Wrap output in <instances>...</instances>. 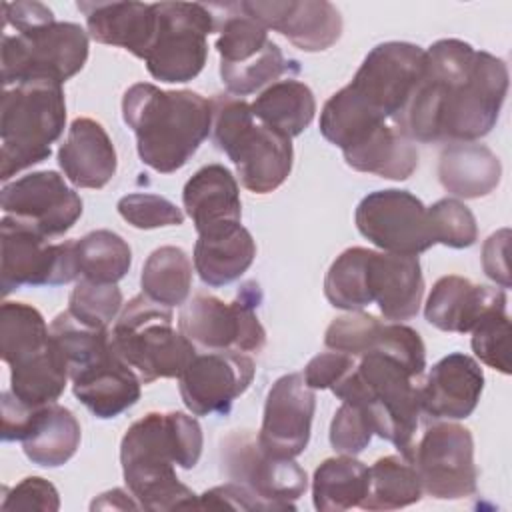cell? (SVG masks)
<instances>
[{
	"label": "cell",
	"mask_w": 512,
	"mask_h": 512,
	"mask_svg": "<svg viewBox=\"0 0 512 512\" xmlns=\"http://www.w3.org/2000/svg\"><path fill=\"white\" fill-rule=\"evenodd\" d=\"M506 92L502 58L444 38L426 50L422 76L392 122L412 142H474L496 126Z\"/></svg>",
	"instance_id": "cell-1"
},
{
	"label": "cell",
	"mask_w": 512,
	"mask_h": 512,
	"mask_svg": "<svg viewBox=\"0 0 512 512\" xmlns=\"http://www.w3.org/2000/svg\"><path fill=\"white\" fill-rule=\"evenodd\" d=\"M204 446L202 428L184 412H148L120 442V464L132 498L144 510L198 508V496L180 482L174 466L190 470Z\"/></svg>",
	"instance_id": "cell-2"
},
{
	"label": "cell",
	"mask_w": 512,
	"mask_h": 512,
	"mask_svg": "<svg viewBox=\"0 0 512 512\" xmlns=\"http://www.w3.org/2000/svg\"><path fill=\"white\" fill-rule=\"evenodd\" d=\"M426 50L410 42L374 46L352 82L334 92L320 112L322 136L340 150L394 120L406 106L424 70Z\"/></svg>",
	"instance_id": "cell-3"
},
{
	"label": "cell",
	"mask_w": 512,
	"mask_h": 512,
	"mask_svg": "<svg viewBox=\"0 0 512 512\" xmlns=\"http://www.w3.org/2000/svg\"><path fill=\"white\" fill-rule=\"evenodd\" d=\"M122 118L136 136L140 160L160 174L180 170L212 130V106L204 96L148 82L124 92Z\"/></svg>",
	"instance_id": "cell-4"
},
{
	"label": "cell",
	"mask_w": 512,
	"mask_h": 512,
	"mask_svg": "<svg viewBox=\"0 0 512 512\" xmlns=\"http://www.w3.org/2000/svg\"><path fill=\"white\" fill-rule=\"evenodd\" d=\"M418 374L384 352H366L354 368L332 388L342 402L360 404L374 434L392 442L406 460H412L414 434L420 416Z\"/></svg>",
	"instance_id": "cell-5"
},
{
	"label": "cell",
	"mask_w": 512,
	"mask_h": 512,
	"mask_svg": "<svg viewBox=\"0 0 512 512\" xmlns=\"http://www.w3.org/2000/svg\"><path fill=\"white\" fill-rule=\"evenodd\" d=\"M210 106L214 144L234 162L242 186L254 194L282 186L294 164L290 138L258 122L242 98L216 94Z\"/></svg>",
	"instance_id": "cell-6"
},
{
	"label": "cell",
	"mask_w": 512,
	"mask_h": 512,
	"mask_svg": "<svg viewBox=\"0 0 512 512\" xmlns=\"http://www.w3.org/2000/svg\"><path fill=\"white\" fill-rule=\"evenodd\" d=\"M66 124L62 84L32 80L4 88L0 112V178L44 162Z\"/></svg>",
	"instance_id": "cell-7"
},
{
	"label": "cell",
	"mask_w": 512,
	"mask_h": 512,
	"mask_svg": "<svg viewBox=\"0 0 512 512\" xmlns=\"http://www.w3.org/2000/svg\"><path fill=\"white\" fill-rule=\"evenodd\" d=\"M172 320V308L140 294L122 306L112 326V348L142 384L180 378L196 354V346L174 330Z\"/></svg>",
	"instance_id": "cell-8"
},
{
	"label": "cell",
	"mask_w": 512,
	"mask_h": 512,
	"mask_svg": "<svg viewBox=\"0 0 512 512\" xmlns=\"http://www.w3.org/2000/svg\"><path fill=\"white\" fill-rule=\"evenodd\" d=\"M208 6L220 32L216 40L220 76L230 94L242 98L278 82L284 74L292 78L300 72L298 62L284 58L278 44L268 38V30L246 14L240 2Z\"/></svg>",
	"instance_id": "cell-9"
},
{
	"label": "cell",
	"mask_w": 512,
	"mask_h": 512,
	"mask_svg": "<svg viewBox=\"0 0 512 512\" xmlns=\"http://www.w3.org/2000/svg\"><path fill=\"white\" fill-rule=\"evenodd\" d=\"M88 60V34L74 22H48L2 36L4 88L32 80L64 84Z\"/></svg>",
	"instance_id": "cell-10"
},
{
	"label": "cell",
	"mask_w": 512,
	"mask_h": 512,
	"mask_svg": "<svg viewBox=\"0 0 512 512\" xmlns=\"http://www.w3.org/2000/svg\"><path fill=\"white\" fill-rule=\"evenodd\" d=\"M156 32L144 56L154 80L176 84L196 78L208 58V34L216 20L206 4L156 2Z\"/></svg>",
	"instance_id": "cell-11"
},
{
	"label": "cell",
	"mask_w": 512,
	"mask_h": 512,
	"mask_svg": "<svg viewBox=\"0 0 512 512\" xmlns=\"http://www.w3.org/2000/svg\"><path fill=\"white\" fill-rule=\"evenodd\" d=\"M258 300L260 292L252 282L234 302L200 292L182 304L178 328L194 346L204 350L260 352L266 344V330L256 316Z\"/></svg>",
	"instance_id": "cell-12"
},
{
	"label": "cell",
	"mask_w": 512,
	"mask_h": 512,
	"mask_svg": "<svg viewBox=\"0 0 512 512\" xmlns=\"http://www.w3.org/2000/svg\"><path fill=\"white\" fill-rule=\"evenodd\" d=\"M74 240L50 244L48 238L12 216L0 220L2 296L20 286H60L78 280Z\"/></svg>",
	"instance_id": "cell-13"
},
{
	"label": "cell",
	"mask_w": 512,
	"mask_h": 512,
	"mask_svg": "<svg viewBox=\"0 0 512 512\" xmlns=\"http://www.w3.org/2000/svg\"><path fill=\"white\" fill-rule=\"evenodd\" d=\"M358 232L382 252L418 256L436 244L428 208L408 190H376L356 206Z\"/></svg>",
	"instance_id": "cell-14"
},
{
	"label": "cell",
	"mask_w": 512,
	"mask_h": 512,
	"mask_svg": "<svg viewBox=\"0 0 512 512\" xmlns=\"http://www.w3.org/2000/svg\"><path fill=\"white\" fill-rule=\"evenodd\" d=\"M422 492L438 500H462L476 492L478 470L474 464V440L468 428L454 422H438L422 434L412 460Z\"/></svg>",
	"instance_id": "cell-15"
},
{
	"label": "cell",
	"mask_w": 512,
	"mask_h": 512,
	"mask_svg": "<svg viewBox=\"0 0 512 512\" xmlns=\"http://www.w3.org/2000/svg\"><path fill=\"white\" fill-rule=\"evenodd\" d=\"M222 466L232 482L252 490L256 496L294 510L308 488V476L294 458H278L264 452L250 430H234L222 440Z\"/></svg>",
	"instance_id": "cell-16"
},
{
	"label": "cell",
	"mask_w": 512,
	"mask_h": 512,
	"mask_svg": "<svg viewBox=\"0 0 512 512\" xmlns=\"http://www.w3.org/2000/svg\"><path fill=\"white\" fill-rule=\"evenodd\" d=\"M2 212L44 238L62 236L82 216V198L54 170L26 174L2 186Z\"/></svg>",
	"instance_id": "cell-17"
},
{
	"label": "cell",
	"mask_w": 512,
	"mask_h": 512,
	"mask_svg": "<svg viewBox=\"0 0 512 512\" xmlns=\"http://www.w3.org/2000/svg\"><path fill=\"white\" fill-rule=\"evenodd\" d=\"M256 374L254 360L244 352L206 350L194 354L180 374V396L194 416L228 414Z\"/></svg>",
	"instance_id": "cell-18"
},
{
	"label": "cell",
	"mask_w": 512,
	"mask_h": 512,
	"mask_svg": "<svg viewBox=\"0 0 512 512\" xmlns=\"http://www.w3.org/2000/svg\"><path fill=\"white\" fill-rule=\"evenodd\" d=\"M316 410L314 390L302 374L280 376L268 390L258 444L278 458L300 456L310 440Z\"/></svg>",
	"instance_id": "cell-19"
},
{
	"label": "cell",
	"mask_w": 512,
	"mask_h": 512,
	"mask_svg": "<svg viewBox=\"0 0 512 512\" xmlns=\"http://www.w3.org/2000/svg\"><path fill=\"white\" fill-rule=\"evenodd\" d=\"M240 4L266 30L282 34L304 52H322L336 44L342 34V16L326 0H256Z\"/></svg>",
	"instance_id": "cell-20"
},
{
	"label": "cell",
	"mask_w": 512,
	"mask_h": 512,
	"mask_svg": "<svg viewBox=\"0 0 512 512\" xmlns=\"http://www.w3.org/2000/svg\"><path fill=\"white\" fill-rule=\"evenodd\" d=\"M368 304H378L386 320L402 322L418 314L424 278L418 256L368 250L364 274Z\"/></svg>",
	"instance_id": "cell-21"
},
{
	"label": "cell",
	"mask_w": 512,
	"mask_h": 512,
	"mask_svg": "<svg viewBox=\"0 0 512 512\" xmlns=\"http://www.w3.org/2000/svg\"><path fill=\"white\" fill-rule=\"evenodd\" d=\"M484 390L480 364L462 352H452L438 360L424 384L418 388L420 410L432 418H468Z\"/></svg>",
	"instance_id": "cell-22"
},
{
	"label": "cell",
	"mask_w": 512,
	"mask_h": 512,
	"mask_svg": "<svg viewBox=\"0 0 512 512\" xmlns=\"http://www.w3.org/2000/svg\"><path fill=\"white\" fill-rule=\"evenodd\" d=\"M496 306H506L504 288L482 286L464 276L448 274L434 282L424 306V316L442 332L466 334Z\"/></svg>",
	"instance_id": "cell-23"
},
{
	"label": "cell",
	"mask_w": 512,
	"mask_h": 512,
	"mask_svg": "<svg viewBox=\"0 0 512 512\" xmlns=\"http://www.w3.org/2000/svg\"><path fill=\"white\" fill-rule=\"evenodd\" d=\"M58 164L76 188H104L116 174V148L104 126L92 118H76L58 150Z\"/></svg>",
	"instance_id": "cell-24"
},
{
	"label": "cell",
	"mask_w": 512,
	"mask_h": 512,
	"mask_svg": "<svg viewBox=\"0 0 512 512\" xmlns=\"http://www.w3.org/2000/svg\"><path fill=\"white\" fill-rule=\"evenodd\" d=\"M74 396L96 416L116 418L140 400L138 374L110 348L88 368L80 370L72 378Z\"/></svg>",
	"instance_id": "cell-25"
},
{
	"label": "cell",
	"mask_w": 512,
	"mask_h": 512,
	"mask_svg": "<svg viewBox=\"0 0 512 512\" xmlns=\"http://www.w3.org/2000/svg\"><path fill=\"white\" fill-rule=\"evenodd\" d=\"M76 6L86 16L88 32L96 42L124 48L144 60L156 32L154 4L78 2Z\"/></svg>",
	"instance_id": "cell-26"
},
{
	"label": "cell",
	"mask_w": 512,
	"mask_h": 512,
	"mask_svg": "<svg viewBox=\"0 0 512 512\" xmlns=\"http://www.w3.org/2000/svg\"><path fill=\"white\" fill-rule=\"evenodd\" d=\"M256 258V242L240 224L230 222L198 234L194 246V270L212 288L238 280Z\"/></svg>",
	"instance_id": "cell-27"
},
{
	"label": "cell",
	"mask_w": 512,
	"mask_h": 512,
	"mask_svg": "<svg viewBox=\"0 0 512 512\" xmlns=\"http://www.w3.org/2000/svg\"><path fill=\"white\" fill-rule=\"evenodd\" d=\"M182 204L196 232L242 220L238 182L222 164L202 166L184 184Z\"/></svg>",
	"instance_id": "cell-28"
},
{
	"label": "cell",
	"mask_w": 512,
	"mask_h": 512,
	"mask_svg": "<svg viewBox=\"0 0 512 512\" xmlns=\"http://www.w3.org/2000/svg\"><path fill=\"white\" fill-rule=\"evenodd\" d=\"M438 178L446 192L474 200L496 190L502 178V164L484 144L452 142L440 154Z\"/></svg>",
	"instance_id": "cell-29"
},
{
	"label": "cell",
	"mask_w": 512,
	"mask_h": 512,
	"mask_svg": "<svg viewBox=\"0 0 512 512\" xmlns=\"http://www.w3.org/2000/svg\"><path fill=\"white\" fill-rule=\"evenodd\" d=\"M80 422L60 404L36 408L24 436V454L32 464L42 468H56L66 464L80 446Z\"/></svg>",
	"instance_id": "cell-30"
},
{
	"label": "cell",
	"mask_w": 512,
	"mask_h": 512,
	"mask_svg": "<svg viewBox=\"0 0 512 512\" xmlns=\"http://www.w3.org/2000/svg\"><path fill=\"white\" fill-rule=\"evenodd\" d=\"M342 154L350 168L388 180H406L418 168V150L412 140L388 124H380Z\"/></svg>",
	"instance_id": "cell-31"
},
{
	"label": "cell",
	"mask_w": 512,
	"mask_h": 512,
	"mask_svg": "<svg viewBox=\"0 0 512 512\" xmlns=\"http://www.w3.org/2000/svg\"><path fill=\"white\" fill-rule=\"evenodd\" d=\"M250 108L258 122L292 140L314 120L316 100L304 82L284 78L266 86Z\"/></svg>",
	"instance_id": "cell-32"
},
{
	"label": "cell",
	"mask_w": 512,
	"mask_h": 512,
	"mask_svg": "<svg viewBox=\"0 0 512 512\" xmlns=\"http://www.w3.org/2000/svg\"><path fill=\"white\" fill-rule=\"evenodd\" d=\"M368 466L350 454L326 458L312 478V502L320 512H342L362 502Z\"/></svg>",
	"instance_id": "cell-33"
},
{
	"label": "cell",
	"mask_w": 512,
	"mask_h": 512,
	"mask_svg": "<svg viewBox=\"0 0 512 512\" xmlns=\"http://www.w3.org/2000/svg\"><path fill=\"white\" fill-rule=\"evenodd\" d=\"M422 498L416 468L404 456L378 458L368 468V488L358 504L364 510H398Z\"/></svg>",
	"instance_id": "cell-34"
},
{
	"label": "cell",
	"mask_w": 512,
	"mask_h": 512,
	"mask_svg": "<svg viewBox=\"0 0 512 512\" xmlns=\"http://www.w3.org/2000/svg\"><path fill=\"white\" fill-rule=\"evenodd\" d=\"M50 328L30 304L4 302L0 308V356L8 366H18L50 346Z\"/></svg>",
	"instance_id": "cell-35"
},
{
	"label": "cell",
	"mask_w": 512,
	"mask_h": 512,
	"mask_svg": "<svg viewBox=\"0 0 512 512\" xmlns=\"http://www.w3.org/2000/svg\"><path fill=\"white\" fill-rule=\"evenodd\" d=\"M142 294L174 308L188 300L192 288V260L178 246H160L144 262L140 274Z\"/></svg>",
	"instance_id": "cell-36"
},
{
	"label": "cell",
	"mask_w": 512,
	"mask_h": 512,
	"mask_svg": "<svg viewBox=\"0 0 512 512\" xmlns=\"http://www.w3.org/2000/svg\"><path fill=\"white\" fill-rule=\"evenodd\" d=\"M74 254L78 276L100 284L120 282L132 264L128 242L112 230H94L74 240Z\"/></svg>",
	"instance_id": "cell-37"
},
{
	"label": "cell",
	"mask_w": 512,
	"mask_h": 512,
	"mask_svg": "<svg viewBox=\"0 0 512 512\" xmlns=\"http://www.w3.org/2000/svg\"><path fill=\"white\" fill-rule=\"evenodd\" d=\"M50 336L60 348L62 356L68 364L70 378L80 370L94 364L102 358L110 348V332L92 328L80 320H76L68 310L60 312L50 324Z\"/></svg>",
	"instance_id": "cell-38"
},
{
	"label": "cell",
	"mask_w": 512,
	"mask_h": 512,
	"mask_svg": "<svg viewBox=\"0 0 512 512\" xmlns=\"http://www.w3.org/2000/svg\"><path fill=\"white\" fill-rule=\"evenodd\" d=\"M366 260H368V248L354 246V248H346L330 264L324 278V294L334 308L356 312L370 306L366 298V286H364Z\"/></svg>",
	"instance_id": "cell-39"
},
{
	"label": "cell",
	"mask_w": 512,
	"mask_h": 512,
	"mask_svg": "<svg viewBox=\"0 0 512 512\" xmlns=\"http://www.w3.org/2000/svg\"><path fill=\"white\" fill-rule=\"evenodd\" d=\"M120 310L122 292L116 284H100L80 278L68 298V312L76 320L100 330H108Z\"/></svg>",
	"instance_id": "cell-40"
},
{
	"label": "cell",
	"mask_w": 512,
	"mask_h": 512,
	"mask_svg": "<svg viewBox=\"0 0 512 512\" xmlns=\"http://www.w3.org/2000/svg\"><path fill=\"white\" fill-rule=\"evenodd\" d=\"M472 350L480 362L510 374V318L506 306L488 310L472 330Z\"/></svg>",
	"instance_id": "cell-41"
},
{
	"label": "cell",
	"mask_w": 512,
	"mask_h": 512,
	"mask_svg": "<svg viewBox=\"0 0 512 512\" xmlns=\"http://www.w3.org/2000/svg\"><path fill=\"white\" fill-rule=\"evenodd\" d=\"M436 244L448 248H468L478 240L476 218L466 204L456 198H442L428 208Z\"/></svg>",
	"instance_id": "cell-42"
},
{
	"label": "cell",
	"mask_w": 512,
	"mask_h": 512,
	"mask_svg": "<svg viewBox=\"0 0 512 512\" xmlns=\"http://www.w3.org/2000/svg\"><path fill=\"white\" fill-rule=\"evenodd\" d=\"M382 324L384 322H380L376 316L360 310L344 314L330 322L324 334V344L330 350L358 358L374 346Z\"/></svg>",
	"instance_id": "cell-43"
},
{
	"label": "cell",
	"mask_w": 512,
	"mask_h": 512,
	"mask_svg": "<svg viewBox=\"0 0 512 512\" xmlns=\"http://www.w3.org/2000/svg\"><path fill=\"white\" fill-rule=\"evenodd\" d=\"M118 214L138 230L164 226H180L184 212L164 196L148 192H132L118 200Z\"/></svg>",
	"instance_id": "cell-44"
},
{
	"label": "cell",
	"mask_w": 512,
	"mask_h": 512,
	"mask_svg": "<svg viewBox=\"0 0 512 512\" xmlns=\"http://www.w3.org/2000/svg\"><path fill=\"white\" fill-rule=\"evenodd\" d=\"M374 428L360 404L342 402L330 424V444L340 454L356 456L372 440Z\"/></svg>",
	"instance_id": "cell-45"
},
{
	"label": "cell",
	"mask_w": 512,
	"mask_h": 512,
	"mask_svg": "<svg viewBox=\"0 0 512 512\" xmlns=\"http://www.w3.org/2000/svg\"><path fill=\"white\" fill-rule=\"evenodd\" d=\"M4 512L8 510H40L56 512L60 508V496L54 484L40 476H28L16 484L10 492L4 494L0 504Z\"/></svg>",
	"instance_id": "cell-46"
},
{
	"label": "cell",
	"mask_w": 512,
	"mask_h": 512,
	"mask_svg": "<svg viewBox=\"0 0 512 512\" xmlns=\"http://www.w3.org/2000/svg\"><path fill=\"white\" fill-rule=\"evenodd\" d=\"M198 508H232V510H280V506L256 496L238 482L214 486L198 496Z\"/></svg>",
	"instance_id": "cell-47"
},
{
	"label": "cell",
	"mask_w": 512,
	"mask_h": 512,
	"mask_svg": "<svg viewBox=\"0 0 512 512\" xmlns=\"http://www.w3.org/2000/svg\"><path fill=\"white\" fill-rule=\"evenodd\" d=\"M354 364H356V358L350 354L336 352V350L322 352L306 364L302 376L312 390H326V388L332 390L354 368Z\"/></svg>",
	"instance_id": "cell-48"
},
{
	"label": "cell",
	"mask_w": 512,
	"mask_h": 512,
	"mask_svg": "<svg viewBox=\"0 0 512 512\" xmlns=\"http://www.w3.org/2000/svg\"><path fill=\"white\" fill-rule=\"evenodd\" d=\"M508 244L510 230L502 228L488 236L482 246V268L484 274L500 284L502 288H510V266H508Z\"/></svg>",
	"instance_id": "cell-49"
},
{
	"label": "cell",
	"mask_w": 512,
	"mask_h": 512,
	"mask_svg": "<svg viewBox=\"0 0 512 512\" xmlns=\"http://www.w3.org/2000/svg\"><path fill=\"white\" fill-rule=\"evenodd\" d=\"M4 30L14 28V32L28 30L34 26H42L54 22V14L42 2H4Z\"/></svg>",
	"instance_id": "cell-50"
},
{
	"label": "cell",
	"mask_w": 512,
	"mask_h": 512,
	"mask_svg": "<svg viewBox=\"0 0 512 512\" xmlns=\"http://www.w3.org/2000/svg\"><path fill=\"white\" fill-rule=\"evenodd\" d=\"M36 408L20 402L10 390L2 392V440H22Z\"/></svg>",
	"instance_id": "cell-51"
}]
</instances>
